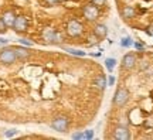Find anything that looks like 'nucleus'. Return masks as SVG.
Returning <instances> with one entry per match:
<instances>
[{
  "instance_id": "f257e3e1",
  "label": "nucleus",
  "mask_w": 153,
  "mask_h": 140,
  "mask_svg": "<svg viewBox=\"0 0 153 140\" xmlns=\"http://www.w3.org/2000/svg\"><path fill=\"white\" fill-rule=\"evenodd\" d=\"M17 61L14 48H3L0 50V62L3 65H11Z\"/></svg>"
},
{
  "instance_id": "f03ea898",
  "label": "nucleus",
  "mask_w": 153,
  "mask_h": 140,
  "mask_svg": "<svg viewBox=\"0 0 153 140\" xmlns=\"http://www.w3.org/2000/svg\"><path fill=\"white\" fill-rule=\"evenodd\" d=\"M68 126H70V120L65 116H57L51 122V127L55 132H60V133H65L67 130H68Z\"/></svg>"
},
{
  "instance_id": "7ed1b4c3",
  "label": "nucleus",
  "mask_w": 153,
  "mask_h": 140,
  "mask_svg": "<svg viewBox=\"0 0 153 140\" xmlns=\"http://www.w3.org/2000/svg\"><path fill=\"white\" fill-rule=\"evenodd\" d=\"M82 31H84V27H82V24L78 20H70V21L67 23V34L70 36V37H78V36H81Z\"/></svg>"
},
{
  "instance_id": "20e7f679",
  "label": "nucleus",
  "mask_w": 153,
  "mask_h": 140,
  "mask_svg": "<svg viewBox=\"0 0 153 140\" xmlns=\"http://www.w3.org/2000/svg\"><path fill=\"white\" fill-rule=\"evenodd\" d=\"M43 38L48 44H58V43H61V40H62L60 33H57L51 27H47L43 30Z\"/></svg>"
},
{
  "instance_id": "39448f33",
  "label": "nucleus",
  "mask_w": 153,
  "mask_h": 140,
  "mask_svg": "<svg viewBox=\"0 0 153 140\" xmlns=\"http://www.w3.org/2000/svg\"><path fill=\"white\" fill-rule=\"evenodd\" d=\"M128 99H129V92L126 91L125 88H119L118 91L115 92L114 105L118 106V108H122V106H125V103L128 102Z\"/></svg>"
},
{
  "instance_id": "423d86ee",
  "label": "nucleus",
  "mask_w": 153,
  "mask_h": 140,
  "mask_svg": "<svg viewBox=\"0 0 153 140\" xmlns=\"http://www.w3.org/2000/svg\"><path fill=\"white\" fill-rule=\"evenodd\" d=\"M82 13H84V17L87 19V20H89V21H94V20H97L99 16V10L98 7L95 4H87L84 6V10H82Z\"/></svg>"
},
{
  "instance_id": "0eeeda50",
  "label": "nucleus",
  "mask_w": 153,
  "mask_h": 140,
  "mask_svg": "<svg viewBox=\"0 0 153 140\" xmlns=\"http://www.w3.org/2000/svg\"><path fill=\"white\" fill-rule=\"evenodd\" d=\"M28 27V20L26 16H16L14 24H13V30L16 33H24L27 31Z\"/></svg>"
},
{
  "instance_id": "6e6552de",
  "label": "nucleus",
  "mask_w": 153,
  "mask_h": 140,
  "mask_svg": "<svg viewBox=\"0 0 153 140\" xmlns=\"http://www.w3.org/2000/svg\"><path fill=\"white\" fill-rule=\"evenodd\" d=\"M114 139H116V140H129L131 139V135H129L128 127H126V126L116 127L114 132Z\"/></svg>"
},
{
  "instance_id": "1a4fd4ad",
  "label": "nucleus",
  "mask_w": 153,
  "mask_h": 140,
  "mask_svg": "<svg viewBox=\"0 0 153 140\" xmlns=\"http://www.w3.org/2000/svg\"><path fill=\"white\" fill-rule=\"evenodd\" d=\"M136 64V57L129 53V54H126L123 58H122V67L125 68V70H132L133 67Z\"/></svg>"
},
{
  "instance_id": "9d476101",
  "label": "nucleus",
  "mask_w": 153,
  "mask_h": 140,
  "mask_svg": "<svg viewBox=\"0 0 153 140\" xmlns=\"http://www.w3.org/2000/svg\"><path fill=\"white\" fill-rule=\"evenodd\" d=\"M1 20L4 21L6 27H13V24H14V20H16V14L13 13V11H4L3 13V16H1Z\"/></svg>"
},
{
  "instance_id": "9b49d317",
  "label": "nucleus",
  "mask_w": 153,
  "mask_h": 140,
  "mask_svg": "<svg viewBox=\"0 0 153 140\" xmlns=\"http://www.w3.org/2000/svg\"><path fill=\"white\" fill-rule=\"evenodd\" d=\"M14 53H16L17 59H27L30 58V51L26 47H14Z\"/></svg>"
},
{
  "instance_id": "f8f14e48",
  "label": "nucleus",
  "mask_w": 153,
  "mask_h": 140,
  "mask_svg": "<svg viewBox=\"0 0 153 140\" xmlns=\"http://www.w3.org/2000/svg\"><path fill=\"white\" fill-rule=\"evenodd\" d=\"M94 34L98 38H105L106 34H108V28H106L105 24H97V26L94 27Z\"/></svg>"
},
{
  "instance_id": "ddd939ff",
  "label": "nucleus",
  "mask_w": 153,
  "mask_h": 140,
  "mask_svg": "<svg viewBox=\"0 0 153 140\" xmlns=\"http://www.w3.org/2000/svg\"><path fill=\"white\" fill-rule=\"evenodd\" d=\"M94 85L97 86L99 91H104L105 88H106V85H108V84H106V76H105V75H99L98 78L94 81Z\"/></svg>"
},
{
  "instance_id": "4468645a",
  "label": "nucleus",
  "mask_w": 153,
  "mask_h": 140,
  "mask_svg": "<svg viewBox=\"0 0 153 140\" xmlns=\"http://www.w3.org/2000/svg\"><path fill=\"white\" fill-rule=\"evenodd\" d=\"M122 16L125 17V19H131V17H133L135 16L133 7H131V6H125V7L122 9Z\"/></svg>"
},
{
  "instance_id": "2eb2a0df",
  "label": "nucleus",
  "mask_w": 153,
  "mask_h": 140,
  "mask_svg": "<svg viewBox=\"0 0 153 140\" xmlns=\"http://www.w3.org/2000/svg\"><path fill=\"white\" fill-rule=\"evenodd\" d=\"M64 51L70 53L72 55H76V57H85L87 53L85 51H81V50H75V48H68V47H64Z\"/></svg>"
},
{
  "instance_id": "dca6fc26",
  "label": "nucleus",
  "mask_w": 153,
  "mask_h": 140,
  "mask_svg": "<svg viewBox=\"0 0 153 140\" xmlns=\"http://www.w3.org/2000/svg\"><path fill=\"white\" fill-rule=\"evenodd\" d=\"M105 67H106V70L109 71V72H112L114 68L116 67V59L115 58H108L106 61H105Z\"/></svg>"
},
{
  "instance_id": "f3484780",
  "label": "nucleus",
  "mask_w": 153,
  "mask_h": 140,
  "mask_svg": "<svg viewBox=\"0 0 153 140\" xmlns=\"http://www.w3.org/2000/svg\"><path fill=\"white\" fill-rule=\"evenodd\" d=\"M133 45V41H132L131 37H123L120 40V47H125V48H129Z\"/></svg>"
},
{
  "instance_id": "a211bd4d",
  "label": "nucleus",
  "mask_w": 153,
  "mask_h": 140,
  "mask_svg": "<svg viewBox=\"0 0 153 140\" xmlns=\"http://www.w3.org/2000/svg\"><path fill=\"white\" fill-rule=\"evenodd\" d=\"M94 137V130H84L82 132V139L91 140Z\"/></svg>"
},
{
  "instance_id": "6ab92c4d",
  "label": "nucleus",
  "mask_w": 153,
  "mask_h": 140,
  "mask_svg": "<svg viewBox=\"0 0 153 140\" xmlns=\"http://www.w3.org/2000/svg\"><path fill=\"white\" fill-rule=\"evenodd\" d=\"M98 41H99V38L94 34V36H91V38H89V43H88V45L89 47H92V45H97L98 44Z\"/></svg>"
},
{
  "instance_id": "aec40b11",
  "label": "nucleus",
  "mask_w": 153,
  "mask_h": 140,
  "mask_svg": "<svg viewBox=\"0 0 153 140\" xmlns=\"http://www.w3.org/2000/svg\"><path fill=\"white\" fill-rule=\"evenodd\" d=\"M16 135H17V129H9L4 133L6 137H13V136H16Z\"/></svg>"
},
{
  "instance_id": "412c9836",
  "label": "nucleus",
  "mask_w": 153,
  "mask_h": 140,
  "mask_svg": "<svg viewBox=\"0 0 153 140\" xmlns=\"http://www.w3.org/2000/svg\"><path fill=\"white\" fill-rule=\"evenodd\" d=\"M19 41H20L23 45H26V47H33V43H31V41H28L27 38H20Z\"/></svg>"
},
{
  "instance_id": "4be33fe9",
  "label": "nucleus",
  "mask_w": 153,
  "mask_h": 140,
  "mask_svg": "<svg viewBox=\"0 0 153 140\" xmlns=\"http://www.w3.org/2000/svg\"><path fill=\"white\" fill-rule=\"evenodd\" d=\"M71 137H72L74 140H81V139H82V132H75V133H74Z\"/></svg>"
},
{
  "instance_id": "5701e85b",
  "label": "nucleus",
  "mask_w": 153,
  "mask_h": 140,
  "mask_svg": "<svg viewBox=\"0 0 153 140\" xmlns=\"http://www.w3.org/2000/svg\"><path fill=\"white\" fill-rule=\"evenodd\" d=\"M105 1H106V0H92V4H95V6H98V7H101V6L105 4Z\"/></svg>"
},
{
  "instance_id": "b1692460",
  "label": "nucleus",
  "mask_w": 153,
  "mask_h": 140,
  "mask_svg": "<svg viewBox=\"0 0 153 140\" xmlns=\"http://www.w3.org/2000/svg\"><path fill=\"white\" fill-rule=\"evenodd\" d=\"M6 24H4V21L1 20V17H0V33H4L6 31Z\"/></svg>"
},
{
  "instance_id": "393cba45",
  "label": "nucleus",
  "mask_w": 153,
  "mask_h": 140,
  "mask_svg": "<svg viewBox=\"0 0 153 140\" xmlns=\"http://www.w3.org/2000/svg\"><path fill=\"white\" fill-rule=\"evenodd\" d=\"M106 84H108V85L109 86H112L115 84V78L112 75H109V78H108V79H106Z\"/></svg>"
},
{
  "instance_id": "a878e982",
  "label": "nucleus",
  "mask_w": 153,
  "mask_h": 140,
  "mask_svg": "<svg viewBox=\"0 0 153 140\" xmlns=\"http://www.w3.org/2000/svg\"><path fill=\"white\" fill-rule=\"evenodd\" d=\"M45 1H47V4H57V3H58V0H45Z\"/></svg>"
},
{
  "instance_id": "bb28decb",
  "label": "nucleus",
  "mask_w": 153,
  "mask_h": 140,
  "mask_svg": "<svg viewBox=\"0 0 153 140\" xmlns=\"http://www.w3.org/2000/svg\"><path fill=\"white\" fill-rule=\"evenodd\" d=\"M9 43V40H6V38H0V45H4V44Z\"/></svg>"
},
{
  "instance_id": "cd10ccee",
  "label": "nucleus",
  "mask_w": 153,
  "mask_h": 140,
  "mask_svg": "<svg viewBox=\"0 0 153 140\" xmlns=\"http://www.w3.org/2000/svg\"><path fill=\"white\" fill-rule=\"evenodd\" d=\"M133 45H135V48H136V50H143V45H142V44L136 43V44H133Z\"/></svg>"
},
{
  "instance_id": "c85d7f7f",
  "label": "nucleus",
  "mask_w": 153,
  "mask_h": 140,
  "mask_svg": "<svg viewBox=\"0 0 153 140\" xmlns=\"http://www.w3.org/2000/svg\"><path fill=\"white\" fill-rule=\"evenodd\" d=\"M146 33H148L149 36H153V27H149L148 30H146Z\"/></svg>"
}]
</instances>
